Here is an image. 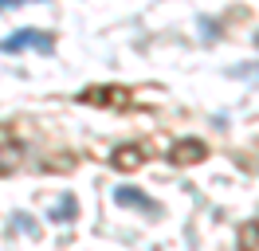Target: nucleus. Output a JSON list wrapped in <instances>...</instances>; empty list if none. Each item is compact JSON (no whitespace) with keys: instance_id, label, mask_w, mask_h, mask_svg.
<instances>
[{"instance_id":"f257e3e1","label":"nucleus","mask_w":259,"mask_h":251,"mask_svg":"<svg viewBox=\"0 0 259 251\" xmlns=\"http://www.w3.org/2000/svg\"><path fill=\"white\" fill-rule=\"evenodd\" d=\"M28 47H35V51H51V35L48 31H35V28H20L16 35H8V39H0V51H8V55H16V51H28Z\"/></svg>"},{"instance_id":"f03ea898","label":"nucleus","mask_w":259,"mask_h":251,"mask_svg":"<svg viewBox=\"0 0 259 251\" xmlns=\"http://www.w3.org/2000/svg\"><path fill=\"white\" fill-rule=\"evenodd\" d=\"M79 102H87V106H126L130 91L126 87H87L79 94Z\"/></svg>"},{"instance_id":"7ed1b4c3","label":"nucleus","mask_w":259,"mask_h":251,"mask_svg":"<svg viewBox=\"0 0 259 251\" xmlns=\"http://www.w3.org/2000/svg\"><path fill=\"white\" fill-rule=\"evenodd\" d=\"M208 157V145L200 138H181V141H173V149H169V161L173 165H200Z\"/></svg>"},{"instance_id":"20e7f679","label":"nucleus","mask_w":259,"mask_h":251,"mask_svg":"<svg viewBox=\"0 0 259 251\" xmlns=\"http://www.w3.org/2000/svg\"><path fill=\"white\" fill-rule=\"evenodd\" d=\"M110 165L118 173H134V169L146 165V153H142V145H118V149L110 153Z\"/></svg>"},{"instance_id":"39448f33","label":"nucleus","mask_w":259,"mask_h":251,"mask_svg":"<svg viewBox=\"0 0 259 251\" xmlns=\"http://www.w3.org/2000/svg\"><path fill=\"white\" fill-rule=\"evenodd\" d=\"M114 204H122V208H142V212H157V204L149 200L146 192H138V188H114Z\"/></svg>"},{"instance_id":"423d86ee","label":"nucleus","mask_w":259,"mask_h":251,"mask_svg":"<svg viewBox=\"0 0 259 251\" xmlns=\"http://www.w3.org/2000/svg\"><path fill=\"white\" fill-rule=\"evenodd\" d=\"M75 216H79V200L67 192V196H59V200H55V208H51L48 220H55V224H71Z\"/></svg>"},{"instance_id":"0eeeda50","label":"nucleus","mask_w":259,"mask_h":251,"mask_svg":"<svg viewBox=\"0 0 259 251\" xmlns=\"http://www.w3.org/2000/svg\"><path fill=\"white\" fill-rule=\"evenodd\" d=\"M236 247H240V251H259V220H247V224H240Z\"/></svg>"},{"instance_id":"6e6552de","label":"nucleus","mask_w":259,"mask_h":251,"mask_svg":"<svg viewBox=\"0 0 259 251\" xmlns=\"http://www.w3.org/2000/svg\"><path fill=\"white\" fill-rule=\"evenodd\" d=\"M20 165V145H0V177Z\"/></svg>"},{"instance_id":"1a4fd4ad","label":"nucleus","mask_w":259,"mask_h":251,"mask_svg":"<svg viewBox=\"0 0 259 251\" xmlns=\"http://www.w3.org/2000/svg\"><path fill=\"white\" fill-rule=\"evenodd\" d=\"M16 4H28V0H0V8H16Z\"/></svg>"},{"instance_id":"9d476101","label":"nucleus","mask_w":259,"mask_h":251,"mask_svg":"<svg viewBox=\"0 0 259 251\" xmlns=\"http://www.w3.org/2000/svg\"><path fill=\"white\" fill-rule=\"evenodd\" d=\"M255 44H259V35H255Z\"/></svg>"}]
</instances>
